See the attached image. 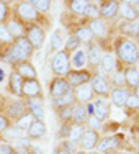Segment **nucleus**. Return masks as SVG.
Listing matches in <instances>:
<instances>
[{
    "label": "nucleus",
    "mask_w": 139,
    "mask_h": 154,
    "mask_svg": "<svg viewBox=\"0 0 139 154\" xmlns=\"http://www.w3.org/2000/svg\"><path fill=\"white\" fill-rule=\"evenodd\" d=\"M71 90H72V87L67 84V80H65L64 77H54L49 82V94L53 98L62 97V95L69 94Z\"/></svg>",
    "instance_id": "obj_10"
},
{
    "label": "nucleus",
    "mask_w": 139,
    "mask_h": 154,
    "mask_svg": "<svg viewBox=\"0 0 139 154\" xmlns=\"http://www.w3.org/2000/svg\"><path fill=\"white\" fill-rule=\"evenodd\" d=\"M71 126H72V125H69V123H62V126H61V130H59V134H57V136H59L62 141L69 138V133H71Z\"/></svg>",
    "instance_id": "obj_47"
},
{
    "label": "nucleus",
    "mask_w": 139,
    "mask_h": 154,
    "mask_svg": "<svg viewBox=\"0 0 139 154\" xmlns=\"http://www.w3.org/2000/svg\"><path fill=\"white\" fill-rule=\"evenodd\" d=\"M77 49H80V43H79V39L75 38L74 35L69 36L67 41H65V45H64V51L71 54V53H75Z\"/></svg>",
    "instance_id": "obj_39"
},
{
    "label": "nucleus",
    "mask_w": 139,
    "mask_h": 154,
    "mask_svg": "<svg viewBox=\"0 0 139 154\" xmlns=\"http://www.w3.org/2000/svg\"><path fill=\"white\" fill-rule=\"evenodd\" d=\"M72 107H74V105H72ZM72 107H65V108L57 110V116L61 118L62 123H71V120H72Z\"/></svg>",
    "instance_id": "obj_43"
},
{
    "label": "nucleus",
    "mask_w": 139,
    "mask_h": 154,
    "mask_svg": "<svg viewBox=\"0 0 139 154\" xmlns=\"http://www.w3.org/2000/svg\"><path fill=\"white\" fill-rule=\"evenodd\" d=\"M131 5H133L134 12H136V15H137V18H139V0H136V2H131Z\"/></svg>",
    "instance_id": "obj_50"
},
{
    "label": "nucleus",
    "mask_w": 139,
    "mask_h": 154,
    "mask_svg": "<svg viewBox=\"0 0 139 154\" xmlns=\"http://www.w3.org/2000/svg\"><path fill=\"white\" fill-rule=\"evenodd\" d=\"M49 48H51V53H57V51L62 49V46H64V39L61 38V33L59 31H54L53 35H51V43H49Z\"/></svg>",
    "instance_id": "obj_37"
},
{
    "label": "nucleus",
    "mask_w": 139,
    "mask_h": 154,
    "mask_svg": "<svg viewBox=\"0 0 139 154\" xmlns=\"http://www.w3.org/2000/svg\"><path fill=\"white\" fill-rule=\"evenodd\" d=\"M0 154H3V152H2V148H0Z\"/></svg>",
    "instance_id": "obj_57"
},
{
    "label": "nucleus",
    "mask_w": 139,
    "mask_h": 154,
    "mask_svg": "<svg viewBox=\"0 0 139 154\" xmlns=\"http://www.w3.org/2000/svg\"><path fill=\"white\" fill-rule=\"evenodd\" d=\"M87 28L92 31V35L95 38H105L108 35V26L103 20H89Z\"/></svg>",
    "instance_id": "obj_23"
},
{
    "label": "nucleus",
    "mask_w": 139,
    "mask_h": 154,
    "mask_svg": "<svg viewBox=\"0 0 139 154\" xmlns=\"http://www.w3.org/2000/svg\"><path fill=\"white\" fill-rule=\"evenodd\" d=\"M90 87H92L93 94L98 95V97L107 98L110 95V90H111V85H110L108 79L100 72H92V79H90Z\"/></svg>",
    "instance_id": "obj_6"
},
{
    "label": "nucleus",
    "mask_w": 139,
    "mask_h": 154,
    "mask_svg": "<svg viewBox=\"0 0 139 154\" xmlns=\"http://www.w3.org/2000/svg\"><path fill=\"white\" fill-rule=\"evenodd\" d=\"M119 146H121V136H115V134H111V136H105V138H100V141H98L97 152H100V154L111 152V151L115 152Z\"/></svg>",
    "instance_id": "obj_9"
},
{
    "label": "nucleus",
    "mask_w": 139,
    "mask_h": 154,
    "mask_svg": "<svg viewBox=\"0 0 139 154\" xmlns=\"http://www.w3.org/2000/svg\"><path fill=\"white\" fill-rule=\"evenodd\" d=\"M72 92H74V95H75V100H79V103H83V105L90 103V102L93 100V97H95L90 84H83V85L75 87V89H72Z\"/></svg>",
    "instance_id": "obj_13"
},
{
    "label": "nucleus",
    "mask_w": 139,
    "mask_h": 154,
    "mask_svg": "<svg viewBox=\"0 0 139 154\" xmlns=\"http://www.w3.org/2000/svg\"><path fill=\"white\" fill-rule=\"evenodd\" d=\"M23 136H25V133L20 128H17L15 125H8V126L0 133V138H2L3 141H15L17 143L18 139H21Z\"/></svg>",
    "instance_id": "obj_26"
},
{
    "label": "nucleus",
    "mask_w": 139,
    "mask_h": 154,
    "mask_svg": "<svg viewBox=\"0 0 139 154\" xmlns=\"http://www.w3.org/2000/svg\"><path fill=\"white\" fill-rule=\"evenodd\" d=\"M46 131H47L46 123L43 122V120H35L26 131V138L28 139H39L46 134Z\"/></svg>",
    "instance_id": "obj_20"
},
{
    "label": "nucleus",
    "mask_w": 139,
    "mask_h": 154,
    "mask_svg": "<svg viewBox=\"0 0 139 154\" xmlns=\"http://www.w3.org/2000/svg\"><path fill=\"white\" fill-rule=\"evenodd\" d=\"M51 69H53V72L56 74V77H65L72 71L71 54L65 53L64 49L54 53L53 57H51Z\"/></svg>",
    "instance_id": "obj_4"
},
{
    "label": "nucleus",
    "mask_w": 139,
    "mask_h": 154,
    "mask_svg": "<svg viewBox=\"0 0 139 154\" xmlns=\"http://www.w3.org/2000/svg\"><path fill=\"white\" fill-rule=\"evenodd\" d=\"M13 154H20V152H13Z\"/></svg>",
    "instance_id": "obj_58"
},
{
    "label": "nucleus",
    "mask_w": 139,
    "mask_h": 154,
    "mask_svg": "<svg viewBox=\"0 0 139 154\" xmlns=\"http://www.w3.org/2000/svg\"><path fill=\"white\" fill-rule=\"evenodd\" d=\"M13 43V38L12 35L8 33V30H7L5 23L0 25V45H5V46H10Z\"/></svg>",
    "instance_id": "obj_41"
},
{
    "label": "nucleus",
    "mask_w": 139,
    "mask_h": 154,
    "mask_svg": "<svg viewBox=\"0 0 139 154\" xmlns=\"http://www.w3.org/2000/svg\"><path fill=\"white\" fill-rule=\"evenodd\" d=\"M85 154H100V152H97V151H89V152H85Z\"/></svg>",
    "instance_id": "obj_54"
},
{
    "label": "nucleus",
    "mask_w": 139,
    "mask_h": 154,
    "mask_svg": "<svg viewBox=\"0 0 139 154\" xmlns=\"http://www.w3.org/2000/svg\"><path fill=\"white\" fill-rule=\"evenodd\" d=\"M28 152L30 154H44V151H43L41 148H38V146H31V148L28 149Z\"/></svg>",
    "instance_id": "obj_49"
},
{
    "label": "nucleus",
    "mask_w": 139,
    "mask_h": 154,
    "mask_svg": "<svg viewBox=\"0 0 139 154\" xmlns=\"http://www.w3.org/2000/svg\"><path fill=\"white\" fill-rule=\"evenodd\" d=\"M75 154H85V152H83V151H77V152H75Z\"/></svg>",
    "instance_id": "obj_55"
},
{
    "label": "nucleus",
    "mask_w": 139,
    "mask_h": 154,
    "mask_svg": "<svg viewBox=\"0 0 139 154\" xmlns=\"http://www.w3.org/2000/svg\"><path fill=\"white\" fill-rule=\"evenodd\" d=\"M123 77H124V85H126V89H134L139 84V69L136 66H128L123 71Z\"/></svg>",
    "instance_id": "obj_18"
},
{
    "label": "nucleus",
    "mask_w": 139,
    "mask_h": 154,
    "mask_svg": "<svg viewBox=\"0 0 139 154\" xmlns=\"http://www.w3.org/2000/svg\"><path fill=\"white\" fill-rule=\"evenodd\" d=\"M59 148H62L65 152H69V154H75V152L79 151V149H77V144H74V143H71L69 139H64V141H61Z\"/></svg>",
    "instance_id": "obj_45"
},
{
    "label": "nucleus",
    "mask_w": 139,
    "mask_h": 154,
    "mask_svg": "<svg viewBox=\"0 0 139 154\" xmlns=\"http://www.w3.org/2000/svg\"><path fill=\"white\" fill-rule=\"evenodd\" d=\"M101 56H103V51H101V46L97 45V43H92L89 46V51H87V64H90V67H98L101 61Z\"/></svg>",
    "instance_id": "obj_17"
},
{
    "label": "nucleus",
    "mask_w": 139,
    "mask_h": 154,
    "mask_svg": "<svg viewBox=\"0 0 139 154\" xmlns=\"http://www.w3.org/2000/svg\"><path fill=\"white\" fill-rule=\"evenodd\" d=\"M25 107H26V112L31 113L35 120L44 118V108L41 105V100H38V98H28V100H25Z\"/></svg>",
    "instance_id": "obj_19"
},
{
    "label": "nucleus",
    "mask_w": 139,
    "mask_h": 154,
    "mask_svg": "<svg viewBox=\"0 0 139 154\" xmlns=\"http://www.w3.org/2000/svg\"><path fill=\"white\" fill-rule=\"evenodd\" d=\"M5 113H7V118L8 120H17L18 118H21V116L26 113V107H25V103L23 102H20V100H13L12 103H8L7 105V108H5Z\"/></svg>",
    "instance_id": "obj_16"
},
{
    "label": "nucleus",
    "mask_w": 139,
    "mask_h": 154,
    "mask_svg": "<svg viewBox=\"0 0 139 154\" xmlns=\"http://www.w3.org/2000/svg\"><path fill=\"white\" fill-rule=\"evenodd\" d=\"M8 20V3L0 2V25H3Z\"/></svg>",
    "instance_id": "obj_46"
},
{
    "label": "nucleus",
    "mask_w": 139,
    "mask_h": 154,
    "mask_svg": "<svg viewBox=\"0 0 139 154\" xmlns=\"http://www.w3.org/2000/svg\"><path fill=\"white\" fill-rule=\"evenodd\" d=\"M13 71H15L23 80H26V79H36V67L31 64L30 61L18 62V64L13 66Z\"/></svg>",
    "instance_id": "obj_14"
},
{
    "label": "nucleus",
    "mask_w": 139,
    "mask_h": 154,
    "mask_svg": "<svg viewBox=\"0 0 139 154\" xmlns=\"http://www.w3.org/2000/svg\"><path fill=\"white\" fill-rule=\"evenodd\" d=\"M85 125H87V130H93V131H98L101 128V122L98 118H95V116L92 115V116H89L87 118V122H85Z\"/></svg>",
    "instance_id": "obj_44"
},
{
    "label": "nucleus",
    "mask_w": 139,
    "mask_h": 154,
    "mask_svg": "<svg viewBox=\"0 0 139 154\" xmlns=\"http://www.w3.org/2000/svg\"><path fill=\"white\" fill-rule=\"evenodd\" d=\"M119 17L123 18V21H136L139 20L136 12H134L133 5H131V2H123L119 3Z\"/></svg>",
    "instance_id": "obj_28"
},
{
    "label": "nucleus",
    "mask_w": 139,
    "mask_h": 154,
    "mask_svg": "<svg viewBox=\"0 0 139 154\" xmlns=\"http://www.w3.org/2000/svg\"><path fill=\"white\" fill-rule=\"evenodd\" d=\"M5 26H7V30H8V33L12 35L13 39L25 36V23H21L18 18H8V20L5 21Z\"/></svg>",
    "instance_id": "obj_22"
},
{
    "label": "nucleus",
    "mask_w": 139,
    "mask_h": 154,
    "mask_svg": "<svg viewBox=\"0 0 139 154\" xmlns=\"http://www.w3.org/2000/svg\"><path fill=\"white\" fill-rule=\"evenodd\" d=\"M25 38L33 46V49H41L44 46V41H46L44 28L39 26V25H35V23L25 25Z\"/></svg>",
    "instance_id": "obj_5"
},
{
    "label": "nucleus",
    "mask_w": 139,
    "mask_h": 154,
    "mask_svg": "<svg viewBox=\"0 0 139 154\" xmlns=\"http://www.w3.org/2000/svg\"><path fill=\"white\" fill-rule=\"evenodd\" d=\"M83 131H85V125H72L71 126V133H69V141L74 143V144H79L80 138H82Z\"/></svg>",
    "instance_id": "obj_34"
},
{
    "label": "nucleus",
    "mask_w": 139,
    "mask_h": 154,
    "mask_svg": "<svg viewBox=\"0 0 139 154\" xmlns=\"http://www.w3.org/2000/svg\"><path fill=\"white\" fill-rule=\"evenodd\" d=\"M87 118H89V115H87L85 105L83 103H75L74 107H72V120H71V123L72 125H85Z\"/></svg>",
    "instance_id": "obj_25"
},
{
    "label": "nucleus",
    "mask_w": 139,
    "mask_h": 154,
    "mask_svg": "<svg viewBox=\"0 0 139 154\" xmlns=\"http://www.w3.org/2000/svg\"><path fill=\"white\" fill-rule=\"evenodd\" d=\"M115 48V57H118V61L128 66H136L139 62V46L133 39H128L124 36H118L113 43Z\"/></svg>",
    "instance_id": "obj_2"
},
{
    "label": "nucleus",
    "mask_w": 139,
    "mask_h": 154,
    "mask_svg": "<svg viewBox=\"0 0 139 154\" xmlns=\"http://www.w3.org/2000/svg\"><path fill=\"white\" fill-rule=\"evenodd\" d=\"M110 112H111V110H110V103L105 98H100V100H97L93 103V116L98 118L101 123L110 116Z\"/></svg>",
    "instance_id": "obj_21"
},
{
    "label": "nucleus",
    "mask_w": 139,
    "mask_h": 154,
    "mask_svg": "<svg viewBox=\"0 0 139 154\" xmlns=\"http://www.w3.org/2000/svg\"><path fill=\"white\" fill-rule=\"evenodd\" d=\"M64 79L67 80V84L72 87V89H75V87H79V85L89 84L90 79H92V72L85 71V69H80V71H74V69H72Z\"/></svg>",
    "instance_id": "obj_8"
},
{
    "label": "nucleus",
    "mask_w": 139,
    "mask_h": 154,
    "mask_svg": "<svg viewBox=\"0 0 139 154\" xmlns=\"http://www.w3.org/2000/svg\"><path fill=\"white\" fill-rule=\"evenodd\" d=\"M10 125V120L7 118L5 115H3V113H0V133H2L3 130H5L7 126H8Z\"/></svg>",
    "instance_id": "obj_48"
},
{
    "label": "nucleus",
    "mask_w": 139,
    "mask_h": 154,
    "mask_svg": "<svg viewBox=\"0 0 139 154\" xmlns=\"http://www.w3.org/2000/svg\"><path fill=\"white\" fill-rule=\"evenodd\" d=\"M87 3H89V2H85V0H69V2H67V7H69V10H71L74 15L83 17L85 8H87Z\"/></svg>",
    "instance_id": "obj_33"
},
{
    "label": "nucleus",
    "mask_w": 139,
    "mask_h": 154,
    "mask_svg": "<svg viewBox=\"0 0 139 154\" xmlns=\"http://www.w3.org/2000/svg\"><path fill=\"white\" fill-rule=\"evenodd\" d=\"M133 90H134V92H133V94H134V95H136V97L139 98V84H137V85H136V87H134V89H133Z\"/></svg>",
    "instance_id": "obj_52"
},
{
    "label": "nucleus",
    "mask_w": 139,
    "mask_h": 154,
    "mask_svg": "<svg viewBox=\"0 0 139 154\" xmlns=\"http://www.w3.org/2000/svg\"><path fill=\"white\" fill-rule=\"evenodd\" d=\"M105 154H116V152H113V151H111V152H105Z\"/></svg>",
    "instance_id": "obj_56"
},
{
    "label": "nucleus",
    "mask_w": 139,
    "mask_h": 154,
    "mask_svg": "<svg viewBox=\"0 0 139 154\" xmlns=\"http://www.w3.org/2000/svg\"><path fill=\"white\" fill-rule=\"evenodd\" d=\"M83 17L87 20H100V10H98V5L95 2H89L87 3V8H85V13Z\"/></svg>",
    "instance_id": "obj_36"
},
{
    "label": "nucleus",
    "mask_w": 139,
    "mask_h": 154,
    "mask_svg": "<svg viewBox=\"0 0 139 154\" xmlns=\"http://www.w3.org/2000/svg\"><path fill=\"white\" fill-rule=\"evenodd\" d=\"M124 108L128 110V113H129V112H134V110H139V98H137L134 94H129L126 103H124Z\"/></svg>",
    "instance_id": "obj_42"
},
{
    "label": "nucleus",
    "mask_w": 139,
    "mask_h": 154,
    "mask_svg": "<svg viewBox=\"0 0 139 154\" xmlns=\"http://www.w3.org/2000/svg\"><path fill=\"white\" fill-rule=\"evenodd\" d=\"M119 31L124 35V38H139V20L136 21H123L119 25Z\"/></svg>",
    "instance_id": "obj_24"
},
{
    "label": "nucleus",
    "mask_w": 139,
    "mask_h": 154,
    "mask_svg": "<svg viewBox=\"0 0 139 154\" xmlns=\"http://www.w3.org/2000/svg\"><path fill=\"white\" fill-rule=\"evenodd\" d=\"M33 122H35V118H33V115H31V113H28V112H26L23 116H21V118H18L17 122H15V126H17V128H20V130L23 131L25 134H26L28 128L31 126V123H33Z\"/></svg>",
    "instance_id": "obj_35"
},
{
    "label": "nucleus",
    "mask_w": 139,
    "mask_h": 154,
    "mask_svg": "<svg viewBox=\"0 0 139 154\" xmlns=\"http://www.w3.org/2000/svg\"><path fill=\"white\" fill-rule=\"evenodd\" d=\"M21 87H23V79L15 71H12L8 75V90L15 97H21Z\"/></svg>",
    "instance_id": "obj_27"
},
{
    "label": "nucleus",
    "mask_w": 139,
    "mask_h": 154,
    "mask_svg": "<svg viewBox=\"0 0 139 154\" xmlns=\"http://www.w3.org/2000/svg\"><path fill=\"white\" fill-rule=\"evenodd\" d=\"M71 66L74 67V71H80L87 66V53L83 49H77L75 53H72L71 56Z\"/></svg>",
    "instance_id": "obj_29"
},
{
    "label": "nucleus",
    "mask_w": 139,
    "mask_h": 154,
    "mask_svg": "<svg viewBox=\"0 0 139 154\" xmlns=\"http://www.w3.org/2000/svg\"><path fill=\"white\" fill-rule=\"evenodd\" d=\"M98 141H100V134H98V131H93V130H87L83 131L82 138H80L79 141V146L82 149H85V151H92V149L97 148Z\"/></svg>",
    "instance_id": "obj_11"
},
{
    "label": "nucleus",
    "mask_w": 139,
    "mask_h": 154,
    "mask_svg": "<svg viewBox=\"0 0 139 154\" xmlns=\"http://www.w3.org/2000/svg\"><path fill=\"white\" fill-rule=\"evenodd\" d=\"M53 105L56 107L57 110L61 108H65V107H72V105H75V95L74 92H69L65 95H62V97H57V98H53Z\"/></svg>",
    "instance_id": "obj_30"
},
{
    "label": "nucleus",
    "mask_w": 139,
    "mask_h": 154,
    "mask_svg": "<svg viewBox=\"0 0 139 154\" xmlns=\"http://www.w3.org/2000/svg\"><path fill=\"white\" fill-rule=\"evenodd\" d=\"M98 67H100L103 72H107V74L113 72L116 69V57L113 56L111 53H103L101 61H100V66H98Z\"/></svg>",
    "instance_id": "obj_31"
},
{
    "label": "nucleus",
    "mask_w": 139,
    "mask_h": 154,
    "mask_svg": "<svg viewBox=\"0 0 139 154\" xmlns=\"http://www.w3.org/2000/svg\"><path fill=\"white\" fill-rule=\"evenodd\" d=\"M31 3H33V7L38 10L39 15L51 10V2H49V0H31Z\"/></svg>",
    "instance_id": "obj_40"
},
{
    "label": "nucleus",
    "mask_w": 139,
    "mask_h": 154,
    "mask_svg": "<svg viewBox=\"0 0 139 154\" xmlns=\"http://www.w3.org/2000/svg\"><path fill=\"white\" fill-rule=\"evenodd\" d=\"M33 53H35L33 46L28 43V39L25 36H21V38L13 39V43L10 46H5V49L2 51V61L15 66L18 62L30 61Z\"/></svg>",
    "instance_id": "obj_1"
},
{
    "label": "nucleus",
    "mask_w": 139,
    "mask_h": 154,
    "mask_svg": "<svg viewBox=\"0 0 139 154\" xmlns=\"http://www.w3.org/2000/svg\"><path fill=\"white\" fill-rule=\"evenodd\" d=\"M74 36L79 39L80 45H92L93 39H95V36L92 35V31H90L87 26H79L77 30L74 31Z\"/></svg>",
    "instance_id": "obj_32"
},
{
    "label": "nucleus",
    "mask_w": 139,
    "mask_h": 154,
    "mask_svg": "<svg viewBox=\"0 0 139 154\" xmlns=\"http://www.w3.org/2000/svg\"><path fill=\"white\" fill-rule=\"evenodd\" d=\"M3 75H5V74H3V71H2V69H0V82H2V80H3Z\"/></svg>",
    "instance_id": "obj_53"
},
{
    "label": "nucleus",
    "mask_w": 139,
    "mask_h": 154,
    "mask_svg": "<svg viewBox=\"0 0 139 154\" xmlns=\"http://www.w3.org/2000/svg\"><path fill=\"white\" fill-rule=\"evenodd\" d=\"M119 3L121 2H115V0H105L98 5L100 10V18H115L119 12Z\"/></svg>",
    "instance_id": "obj_15"
},
{
    "label": "nucleus",
    "mask_w": 139,
    "mask_h": 154,
    "mask_svg": "<svg viewBox=\"0 0 139 154\" xmlns=\"http://www.w3.org/2000/svg\"><path fill=\"white\" fill-rule=\"evenodd\" d=\"M54 154H69V152H65L62 148H59V146H57V148H56V151H54Z\"/></svg>",
    "instance_id": "obj_51"
},
{
    "label": "nucleus",
    "mask_w": 139,
    "mask_h": 154,
    "mask_svg": "<svg viewBox=\"0 0 139 154\" xmlns=\"http://www.w3.org/2000/svg\"><path fill=\"white\" fill-rule=\"evenodd\" d=\"M108 82H110V85H115V87H123L124 85V77H123V72L121 71H113V72H110L108 74Z\"/></svg>",
    "instance_id": "obj_38"
},
{
    "label": "nucleus",
    "mask_w": 139,
    "mask_h": 154,
    "mask_svg": "<svg viewBox=\"0 0 139 154\" xmlns=\"http://www.w3.org/2000/svg\"><path fill=\"white\" fill-rule=\"evenodd\" d=\"M15 13H17V18L25 25H30V23H35L38 25V21L41 20V15L38 13V10L33 7V3L30 0H23V2H18L15 5Z\"/></svg>",
    "instance_id": "obj_3"
},
{
    "label": "nucleus",
    "mask_w": 139,
    "mask_h": 154,
    "mask_svg": "<svg viewBox=\"0 0 139 154\" xmlns=\"http://www.w3.org/2000/svg\"><path fill=\"white\" fill-rule=\"evenodd\" d=\"M129 90L126 87H111L108 97L111 98V103L118 108H124V103H126L128 97H129Z\"/></svg>",
    "instance_id": "obj_12"
},
{
    "label": "nucleus",
    "mask_w": 139,
    "mask_h": 154,
    "mask_svg": "<svg viewBox=\"0 0 139 154\" xmlns=\"http://www.w3.org/2000/svg\"><path fill=\"white\" fill-rule=\"evenodd\" d=\"M21 97L28 98H43V92H41V84L38 79H26L23 80V87H21Z\"/></svg>",
    "instance_id": "obj_7"
}]
</instances>
